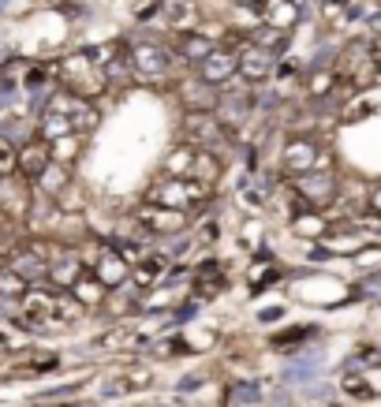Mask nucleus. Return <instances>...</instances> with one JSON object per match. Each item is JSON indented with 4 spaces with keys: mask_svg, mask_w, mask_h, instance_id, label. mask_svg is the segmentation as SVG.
Returning <instances> with one entry per match:
<instances>
[{
    "mask_svg": "<svg viewBox=\"0 0 381 407\" xmlns=\"http://www.w3.org/2000/svg\"><path fill=\"white\" fill-rule=\"evenodd\" d=\"M142 202H157V206L183 209V214H191L194 225H198V220L210 214L206 206H213V187H206L202 180H191V176H161V172H157L154 183L146 187Z\"/></svg>",
    "mask_w": 381,
    "mask_h": 407,
    "instance_id": "1",
    "label": "nucleus"
},
{
    "mask_svg": "<svg viewBox=\"0 0 381 407\" xmlns=\"http://www.w3.org/2000/svg\"><path fill=\"white\" fill-rule=\"evenodd\" d=\"M322 164H337V153L318 131H288L277 146V169H281L284 180L322 169Z\"/></svg>",
    "mask_w": 381,
    "mask_h": 407,
    "instance_id": "2",
    "label": "nucleus"
},
{
    "mask_svg": "<svg viewBox=\"0 0 381 407\" xmlns=\"http://www.w3.org/2000/svg\"><path fill=\"white\" fill-rule=\"evenodd\" d=\"M131 57V71H135V82H146V86H165L176 71V53L172 45H161L154 38H142L127 49Z\"/></svg>",
    "mask_w": 381,
    "mask_h": 407,
    "instance_id": "3",
    "label": "nucleus"
},
{
    "mask_svg": "<svg viewBox=\"0 0 381 407\" xmlns=\"http://www.w3.org/2000/svg\"><path fill=\"white\" fill-rule=\"evenodd\" d=\"M284 183H288L295 194H303V198L310 202L314 209H329L333 202H337V194H340L344 176L337 172V164H322V169L299 172V176H292V180H284Z\"/></svg>",
    "mask_w": 381,
    "mask_h": 407,
    "instance_id": "4",
    "label": "nucleus"
},
{
    "mask_svg": "<svg viewBox=\"0 0 381 407\" xmlns=\"http://www.w3.org/2000/svg\"><path fill=\"white\" fill-rule=\"evenodd\" d=\"M64 75V90H71V94L79 97H94L101 90L109 86L105 82V71H101V64L90 60V53H79V57H71L68 64L60 68Z\"/></svg>",
    "mask_w": 381,
    "mask_h": 407,
    "instance_id": "5",
    "label": "nucleus"
},
{
    "mask_svg": "<svg viewBox=\"0 0 381 407\" xmlns=\"http://www.w3.org/2000/svg\"><path fill=\"white\" fill-rule=\"evenodd\" d=\"M225 288H228L225 262H221L217 254L198 258V262H194V281H191V288H187V299H194V303H213Z\"/></svg>",
    "mask_w": 381,
    "mask_h": 407,
    "instance_id": "6",
    "label": "nucleus"
},
{
    "mask_svg": "<svg viewBox=\"0 0 381 407\" xmlns=\"http://www.w3.org/2000/svg\"><path fill=\"white\" fill-rule=\"evenodd\" d=\"M131 214L142 220L150 232L161 239V236H180V232H191L194 228V217L183 214V209H172V206H157V202H142V206H135Z\"/></svg>",
    "mask_w": 381,
    "mask_h": 407,
    "instance_id": "7",
    "label": "nucleus"
},
{
    "mask_svg": "<svg viewBox=\"0 0 381 407\" xmlns=\"http://www.w3.org/2000/svg\"><path fill=\"white\" fill-rule=\"evenodd\" d=\"M217 101H221V90L210 86L202 75H183L176 79V105L183 113H217Z\"/></svg>",
    "mask_w": 381,
    "mask_h": 407,
    "instance_id": "8",
    "label": "nucleus"
},
{
    "mask_svg": "<svg viewBox=\"0 0 381 407\" xmlns=\"http://www.w3.org/2000/svg\"><path fill=\"white\" fill-rule=\"evenodd\" d=\"M90 269H94V276H97L101 284H105L109 292L124 288V284L131 281V262H127V258L120 254L116 247H109V243L97 247V258L90 262Z\"/></svg>",
    "mask_w": 381,
    "mask_h": 407,
    "instance_id": "9",
    "label": "nucleus"
},
{
    "mask_svg": "<svg viewBox=\"0 0 381 407\" xmlns=\"http://www.w3.org/2000/svg\"><path fill=\"white\" fill-rule=\"evenodd\" d=\"M194 75H202L210 86L221 90L225 82H232L239 75V49H232V45H217V49H213L210 57L194 68Z\"/></svg>",
    "mask_w": 381,
    "mask_h": 407,
    "instance_id": "10",
    "label": "nucleus"
},
{
    "mask_svg": "<svg viewBox=\"0 0 381 407\" xmlns=\"http://www.w3.org/2000/svg\"><path fill=\"white\" fill-rule=\"evenodd\" d=\"M325 374V355L322 351H295L292 359L281 366V388H295V385H310Z\"/></svg>",
    "mask_w": 381,
    "mask_h": 407,
    "instance_id": "11",
    "label": "nucleus"
},
{
    "mask_svg": "<svg viewBox=\"0 0 381 407\" xmlns=\"http://www.w3.org/2000/svg\"><path fill=\"white\" fill-rule=\"evenodd\" d=\"M273 71H277V57L269 49H262V45H254V41L239 45V75H243L250 86L269 82V79H273Z\"/></svg>",
    "mask_w": 381,
    "mask_h": 407,
    "instance_id": "12",
    "label": "nucleus"
},
{
    "mask_svg": "<svg viewBox=\"0 0 381 407\" xmlns=\"http://www.w3.org/2000/svg\"><path fill=\"white\" fill-rule=\"evenodd\" d=\"M82 273H86V262L79 258V251H71V247H57V251L49 254V284H53V288L71 292Z\"/></svg>",
    "mask_w": 381,
    "mask_h": 407,
    "instance_id": "13",
    "label": "nucleus"
},
{
    "mask_svg": "<svg viewBox=\"0 0 381 407\" xmlns=\"http://www.w3.org/2000/svg\"><path fill=\"white\" fill-rule=\"evenodd\" d=\"M318 337H322V325H318V321H299V325L277 329L273 337L266 340V344H269V351H277V355L292 359L295 351H303V344H310V340H318Z\"/></svg>",
    "mask_w": 381,
    "mask_h": 407,
    "instance_id": "14",
    "label": "nucleus"
},
{
    "mask_svg": "<svg viewBox=\"0 0 381 407\" xmlns=\"http://www.w3.org/2000/svg\"><path fill=\"white\" fill-rule=\"evenodd\" d=\"M213 49H217V41L206 38V34H198V30H176V38H172V53H176V60L187 64L191 71L198 68V64L206 60Z\"/></svg>",
    "mask_w": 381,
    "mask_h": 407,
    "instance_id": "15",
    "label": "nucleus"
},
{
    "mask_svg": "<svg viewBox=\"0 0 381 407\" xmlns=\"http://www.w3.org/2000/svg\"><path fill=\"white\" fill-rule=\"evenodd\" d=\"M329 232H333V217L325 209H306V214L288 220V236L303 239V243H322Z\"/></svg>",
    "mask_w": 381,
    "mask_h": 407,
    "instance_id": "16",
    "label": "nucleus"
},
{
    "mask_svg": "<svg viewBox=\"0 0 381 407\" xmlns=\"http://www.w3.org/2000/svg\"><path fill=\"white\" fill-rule=\"evenodd\" d=\"M53 164V146L45 138H30L19 146V176L23 180H38V176Z\"/></svg>",
    "mask_w": 381,
    "mask_h": 407,
    "instance_id": "17",
    "label": "nucleus"
},
{
    "mask_svg": "<svg viewBox=\"0 0 381 407\" xmlns=\"http://www.w3.org/2000/svg\"><path fill=\"white\" fill-rule=\"evenodd\" d=\"M169 258H165L161 251H150L142 258L138 265H131V284L138 292H150V288H157V284L165 281V273H169Z\"/></svg>",
    "mask_w": 381,
    "mask_h": 407,
    "instance_id": "18",
    "label": "nucleus"
},
{
    "mask_svg": "<svg viewBox=\"0 0 381 407\" xmlns=\"http://www.w3.org/2000/svg\"><path fill=\"white\" fill-rule=\"evenodd\" d=\"M8 265H12V269L19 273L26 284L49 281V258H45V254H38L34 247H30V251H19V254H12V262H8Z\"/></svg>",
    "mask_w": 381,
    "mask_h": 407,
    "instance_id": "19",
    "label": "nucleus"
},
{
    "mask_svg": "<svg viewBox=\"0 0 381 407\" xmlns=\"http://www.w3.org/2000/svg\"><path fill=\"white\" fill-rule=\"evenodd\" d=\"M194 247H202V243H198V236H194V228H191V232H180V236H161L154 251H161L169 262H191Z\"/></svg>",
    "mask_w": 381,
    "mask_h": 407,
    "instance_id": "20",
    "label": "nucleus"
},
{
    "mask_svg": "<svg viewBox=\"0 0 381 407\" xmlns=\"http://www.w3.org/2000/svg\"><path fill=\"white\" fill-rule=\"evenodd\" d=\"M71 295H75V299H79L86 310H97V307H105L109 288L97 281V276H94V269H86V273H82L79 281H75V288H71Z\"/></svg>",
    "mask_w": 381,
    "mask_h": 407,
    "instance_id": "21",
    "label": "nucleus"
},
{
    "mask_svg": "<svg viewBox=\"0 0 381 407\" xmlns=\"http://www.w3.org/2000/svg\"><path fill=\"white\" fill-rule=\"evenodd\" d=\"M225 169H228V161H225V157L198 150V153H194V164H191V180H202L206 187H217V183H221V176H225Z\"/></svg>",
    "mask_w": 381,
    "mask_h": 407,
    "instance_id": "22",
    "label": "nucleus"
},
{
    "mask_svg": "<svg viewBox=\"0 0 381 407\" xmlns=\"http://www.w3.org/2000/svg\"><path fill=\"white\" fill-rule=\"evenodd\" d=\"M262 400H266V388L258 381H250V377H236V381L228 385V392H225L228 407H258Z\"/></svg>",
    "mask_w": 381,
    "mask_h": 407,
    "instance_id": "23",
    "label": "nucleus"
},
{
    "mask_svg": "<svg viewBox=\"0 0 381 407\" xmlns=\"http://www.w3.org/2000/svg\"><path fill=\"white\" fill-rule=\"evenodd\" d=\"M194 153H198V150H194L191 142H183V138H180V146H172V150L161 157V176H191Z\"/></svg>",
    "mask_w": 381,
    "mask_h": 407,
    "instance_id": "24",
    "label": "nucleus"
},
{
    "mask_svg": "<svg viewBox=\"0 0 381 407\" xmlns=\"http://www.w3.org/2000/svg\"><path fill=\"white\" fill-rule=\"evenodd\" d=\"M26 206H30V194H26L19 176H0V209H15V214H23Z\"/></svg>",
    "mask_w": 381,
    "mask_h": 407,
    "instance_id": "25",
    "label": "nucleus"
},
{
    "mask_svg": "<svg viewBox=\"0 0 381 407\" xmlns=\"http://www.w3.org/2000/svg\"><path fill=\"white\" fill-rule=\"evenodd\" d=\"M340 53H344L340 41H318V45H314V53L306 57L303 71H329V68H337Z\"/></svg>",
    "mask_w": 381,
    "mask_h": 407,
    "instance_id": "26",
    "label": "nucleus"
},
{
    "mask_svg": "<svg viewBox=\"0 0 381 407\" xmlns=\"http://www.w3.org/2000/svg\"><path fill=\"white\" fill-rule=\"evenodd\" d=\"M239 247L250 254H258L266 247V217H258V214H250L243 220V228H239Z\"/></svg>",
    "mask_w": 381,
    "mask_h": 407,
    "instance_id": "27",
    "label": "nucleus"
},
{
    "mask_svg": "<svg viewBox=\"0 0 381 407\" xmlns=\"http://www.w3.org/2000/svg\"><path fill=\"white\" fill-rule=\"evenodd\" d=\"M34 183H38V187H41L45 194H49V198H57V194H64V191H68V183H71V180H68V164L53 161L49 169H45Z\"/></svg>",
    "mask_w": 381,
    "mask_h": 407,
    "instance_id": "28",
    "label": "nucleus"
},
{
    "mask_svg": "<svg viewBox=\"0 0 381 407\" xmlns=\"http://www.w3.org/2000/svg\"><path fill=\"white\" fill-rule=\"evenodd\" d=\"M26 292H30V284H26L23 276L12 269V265H4V269H0V299H4V303L26 299Z\"/></svg>",
    "mask_w": 381,
    "mask_h": 407,
    "instance_id": "29",
    "label": "nucleus"
},
{
    "mask_svg": "<svg viewBox=\"0 0 381 407\" xmlns=\"http://www.w3.org/2000/svg\"><path fill=\"white\" fill-rule=\"evenodd\" d=\"M381 366V348H359L344 359V374H359V370H374Z\"/></svg>",
    "mask_w": 381,
    "mask_h": 407,
    "instance_id": "30",
    "label": "nucleus"
},
{
    "mask_svg": "<svg viewBox=\"0 0 381 407\" xmlns=\"http://www.w3.org/2000/svg\"><path fill=\"white\" fill-rule=\"evenodd\" d=\"M79 142H82V135H68V138H57V142H49V146H53V161L71 164V161L79 157Z\"/></svg>",
    "mask_w": 381,
    "mask_h": 407,
    "instance_id": "31",
    "label": "nucleus"
},
{
    "mask_svg": "<svg viewBox=\"0 0 381 407\" xmlns=\"http://www.w3.org/2000/svg\"><path fill=\"white\" fill-rule=\"evenodd\" d=\"M340 388L351 396V400H374V388H370V381L366 377H359V374H344V381H340Z\"/></svg>",
    "mask_w": 381,
    "mask_h": 407,
    "instance_id": "32",
    "label": "nucleus"
},
{
    "mask_svg": "<svg viewBox=\"0 0 381 407\" xmlns=\"http://www.w3.org/2000/svg\"><path fill=\"white\" fill-rule=\"evenodd\" d=\"M23 97V86L15 79H0V113H12Z\"/></svg>",
    "mask_w": 381,
    "mask_h": 407,
    "instance_id": "33",
    "label": "nucleus"
},
{
    "mask_svg": "<svg viewBox=\"0 0 381 407\" xmlns=\"http://www.w3.org/2000/svg\"><path fill=\"white\" fill-rule=\"evenodd\" d=\"M202 385H206V374H202V370H194V374H183L180 381H176V392H180V396H191V392H198Z\"/></svg>",
    "mask_w": 381,
    "mask_h": 407,
    "instance_id": "34",
    "label": "nucleus"
},
{
    "mask_svg": "<svg viewBox=\"0 0 381 407\" xmlns=\"http://www.w3.org/2000/svg\"><path fill=\"white\" fill-rule=\"evenodd\" d=\"M23 86L30 90V94H34V90L53 86V82H49V71H45V68H30V71H26V79H23Z\"/></svg>",
    "mask_w": 381,
    "mask_h": 407,
    "instance_id": "35",
    "label": "nucleus"
},
{
    "mask_svg": "<svg viewBox=\"0 0 381 407\" xmlns=\"http://www.w3.org/2000/svg\"><path fill=\"white\" fill-rule=\"evenodd\" d=\"M288 318V307H262L258 310V325H277Z\"/></svg>",
    "mask_w": 381,
    "mask_h": 407,
    "instance_id": "36",
    "label": "nucleus"
},
{
    "mask_svg": "<svg viewBox=\"0 0 381 407\" xmlns=\"http://www.w3.org/2000/svg\"><path fill=\"white\" fill-rule=\"evenodd\" d=\"M333 392H337V388H333L329 381H310V388H306L310 400H333Z\"/></svg>",
    "mask_w": 381,
    "mask_h": 407,
    "instance_id": "37",
    "label": "nucleus"
},
{
    "mask_svg": "<svg viewBox=\"0 0 381 407\" xmlns=\"http://www.w3.org/2000/svg\"><path fill=\"white\" fill-rule=\"evenodd\" d=\"M127 388H131V385H127V381H109L105 388H101V396H105V400H113V396H124V392H127Z\"/></svg>",
    "mask_w": 381,
    "mask_h": 407,
    "instance_id": "38",
    "label": "nucleus"
},
{
    "mask_svg": "<svg viewBox=\"0 0 381 407\" xmlns=\"http://www.w3.org/2000/svg\"><path fill=\"white\" fill-rule=\"evenodd\" d=\"M366 26H370L374 34H381V12H370V15H366Z\"/></svg>",
    "mask_w": 381,
    "mask_h": 407,
    "instance_id": "39",
    "label": "nucleus"
},
{
    "mask_svg": "<svg viewBox=\"0 0 381 407\" xmlns=\"http://www.w3.org/2000/svg\"><path fill=\"white\" fill-rule=\"evenodd\" d=\"M325 4H329V12H337V8H351L355 0H325Z\"/></svg>",
    "mask_w": 381,
    "mask_h": 407,
    "instance_id": "40",
    "label": "nucleus"
},
{
    "mask_svg": "<svg viewBox=\"0 0 381 407\" xmlns=\"http://www.w3.org/2000/svg\"><path fill=\"white\" fill-rule=\"evenodd\" d=\"M370 45H374V57L381 60V34H374V38H370Z\"/></svg>",
    "mask_w": 381,
    "mask_h": 407,
    "instance_id": "41",
    "label": "nucleus"
},
{
    "mask_svg": "<svg viewBox=\"0 0 381 407\" xmlns=\"http://www.w3.org/2000/svg\"><path fill=\"white\" fill-rule=\"evenodd\" d=\"M378 86H381V60H378Z\"/></svg>",
    "mask_w": 381,
    "mask_h": 407,
    "instance_id": "42",
    "label": "nucleus"
},
{
    "mask_svg": "<svg viewBox=\"0 0 381 407\" xmlns=\"http://www.w3.org/2000/svg\"><path fill=\"white\" fill-rule=\"evenodd\" d=\"M0 12H8V0H0Z\"/></svg>",
    "mask_w": 381,
    "mask_h": 407,
    "instance_id": "43",
    "label": "nucleus"
}]
</instances>
